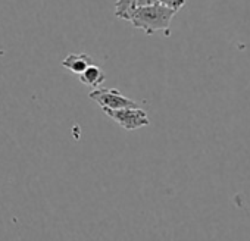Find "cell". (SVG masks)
Masks as SVG:
<instances>
[{
    "label": "cell",
    "mask_w": 250,
    "mask_h": 241,
    "mask_svg": "<svg viewBox=\"0 0 250 241\" xmlns=\"http://www.w3.org/2000/svg\"><path fill=\"white\" fill-rule=\"evenodd\" d=\"M137 0H116L115 3V17L124 21H128L131 12L136 9Z\"/></svg>",
    "instance_id": "obj_6"
},
{
    "label": "cell",
    "mask_w": 250,
    "mask_h": 241,
    "mask_svg": "<svg viewBox=\"0 0 250 241\" xmlns=\"http://www.w3.org/2000/svg\"><path fill=\"white\" fill-rule=\"evenodd\" d=\"M153 5H158V0H137V2H136V9L137 8L153 6Z\"/></svg>",
    "instance_id": "obj_8"
},
{
    "label": "cell",
    "mask_w": 250,
    "mask_h": 241,
    "mask_svg": "<svg viewBox=\"0 0 250 241\" xmlns=\"http://www.w3.org/2000/svg\"><path fill=\"white\" fill-rule=\"evenodd\" d=\"M88 97L96 101L102 110L110 109V110H118L124 107H139V104L128 99L127 96H124L119 90L116 88H96L90 91Z\"/></svg>",
    "instance_id": "obj_3"
},
{
    "label": "cell",
    "mask_w": 250,
    "mask_h": 241,
    "mask_svg": "<svg viewBox=\"0 0 250 241\" xmlns=\"http://www.w3.org/2000/svg\"><path fill=\"white\" fill-rule=\"evenodd\" d=\"M78 80H80L81 84H84V85L91 87V88L96 90V88H99L104 82L106 75L102 71V68H99L97 65H91L81 75H78Z\"/></svg>",
    "instance_id": "obj_5"
},
{
    "label": "cell",
    "mask_w": 250,
    "mask_h": 241,
    "mask_svg": "<svg viewBox=\"0 0 250 241\" xmlns=\"http://www.w3.org/2000/svg\"><path fill=\"white\" fill-rule=\"evenodd\" d=\"M158 3L174 12H180L186 6V0H158Z\"/></svg>",
    "instance_id": "obj_7"
},
{
    "label": "cell",
    "mask_w": 250,
    "mask_h": 241,
    "mask_svg": "<svg viewBox=\"0 0 250 241\" xmlns=\"http://www.w3.org/2000/svg\"><path fill=\"white\" fill-rule=\"evenodd\" d=\"M94 65L93 59L87 53H69L63 60L62 66L68 71H71L75 75H81L88 66Z\"/></svg>",
    "instance_id": "obj_4"
},
{
    "label": "cell",
    "mask_w": 250,
    "mask_h": 241,
    "mask_svg": "<svg viewBox=\"0 0 250 241\" xmlns=\"http://www.w3.org/2000/svg\"><path fill=\"white\" fill-rule=\"evenodd\" d=\"M103 113L127 131H134L150 124L146 110H143L142 107H124L118 110L104 109Z\"/></svg>",
    "instance_id": "obj_2"
},
{
    "label": "cell",
    "mask_w": 250,
    "mask_h": 241,
    "mask_svg": "<svg viewBox=\"0 0 250 241\" xmlns=\"http://www.w3.org/2000/svg\"><path fill=\"white\" fill-rule=\"evenodd\" d=\"M177 12L158 5L146 6V8H137L131 12L128 22H131L133 27L143 30L147 36H153L158 31H162L165 36H169V27L171 21L175 17Z\"/></svg>",
    "instance_id": "obj_1"
}]
</instances>
